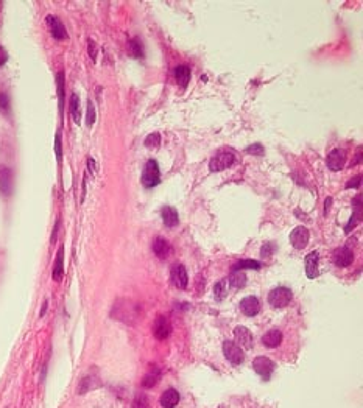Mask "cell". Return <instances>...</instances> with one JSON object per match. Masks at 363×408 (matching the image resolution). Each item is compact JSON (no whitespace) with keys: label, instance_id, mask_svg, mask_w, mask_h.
Returning a JSON list of instances; mask_svg holds the SVG:
<instances>
[{"label":"cell","instance_id":"cell-18","mask_svg":"<svg viewBox=\"0 0 363 408\" xmlns=\"http://www.w3.org/2000/svg\"><path fill=\"white\" fill-rule=\"evenodd\" d=\"M262 343L265 347H268V349H276L281 343H282V334H281V330H270V332H267L263 337H262Z\"/></svg>","mask_w":363,"mask_h":408},{"label":"cell","instance_id":"cell-12","mask_svg":"<svg viewBox=\"0 0 363 408\" xmlns=\"http://www.w3.org/2000/svg\"><path fill=\"white\" fill-rule=\"evenodd\" d=\"M334 262H335L337 267L346 268V267H349L354 262V252L349 248H346V246L337 248L334 251Z\"/></svg>","mask_w":363,"mask_h":408},{"label":"cell","instance_id":"cell-23","mask_svg":"<svg viewBox=\"0 0 363 408\" xmlns=\"http://www.w3.org/2000/svg\"><path fill=\"white\" fill-rule=\"evenodd\" d=\"M229 284L234 287V288H244L247 285V274L244 271H232L231 276H229Z\"/></svg>","mask_w":363,"mask_h":408},{"label":"cell","instance_id":"cell-17","mask_svg":"<svg viewBox=\"0 0 363 408\" xmlns=\"http://www.w3.org/2000/svg\"><path fill=\"white\" fill-rule=\"evenodd\" d=\"M179 399H181V396H179V393H178L176 390L168 388V390L164 391L162 396H161V405H162L164 408H175V406L179 403Z\"/></svg>","mask_w":363,"mask_h":408},{"label":"cell","instance_id":"cell-42","mask_svg":"<svg viewBox=\"0 0 363 408\" xmlns=\"http://www.w3.org/2000/svg\"><path fill=\"white\" fill-rule=\"evenodd\" d=\"M58 227H59V221L56 223V226H55V229H53V236H52V243H55L56 242V234H58Z\"/></svg>","mask_w":363,"mask_h":408},{"label":"cell","instance_id":"cell-26","mask_svg":"<svg viewBox=\"0 0 363 408\" xmlns=\"http://www.w3.org/2000/svg\"><path fill=\"white\" fill-rule=\"evenodd\" d=\"M260 267H262V265H260L259 262L253 260V259H244V260L237 262V264L232 267V271H237V270L244 271V270H247V268H250V270H259Z\"/></svg>","mask_w":363,"mask_h":408},{"label":"cell","instance_id":"cell-22","mask_svg":"<svg viewBox=\"0 0 363 408\" xmlns=\"http://www.w3.org/2000/svg\"><path fill=\"white\" fill-rule=\"evenodd\" d=\"M70 114H72V119L75 120V123L80 125V120H81V108H80V97L77 94H72L70 95Z\"/></svg>","mask_w":363,"mask_h":408},{"label":"cell","instance_id":"cell-6","mask_svg":"<svg viewBox=\"0 0 363 408\" xmlns=\"http://www.w3.org/2000/svg\"><path fill=\"white\" fill-rule=\"evenodd\" d=\"M234 337H235V344L240 349H251L254 344V338L253 334L250 332V329H247L245 326H237L234 329Z\"/></svg>","mask_w":363,"mask_h":408},{"label":"cell","instance_id":"cell-9","mask_svg":"<svg viewBox=\"0 0 363 408\" xmlns=\"http://www.w3.org/2000/svg\"><path fill=\"white\" fill-rule=\"evenodd\" d=\"M172 334V324L165 316H158L153 324V335L158 340H167Z\"/></svg>","mask_w":363,"mask_h":408},{"label":"cell","instance_id":"cell-35","mask_svg":"<svg viewBox=\"0 0 363 408\" xmlns=\"http://www.w3.org/2000/svg\"><path fill=\"white\" fill-rule=\"evenodd\" d=\"M0 108H2L5 112L10 109V98L7 94H0Z\"/></svg>","mask_w":363,"mask_h":408},{"label":"cell","instance_id":"cell-24","mask_svg":"<svg viewBox=\"0 0 363 408\" xmlns=\"http://www.w3.org/2000/svg\"><path fill=\"white\" fill-rule=\"evenodd\" d=\"M63 259H64V251L61 248L56 254V260H55V267H53V279L56 280V282H59V280L63 279V274H64Z\"/></svg>","mask_w":363,"mask_h":408},{"label":"cell","instance_id":"cell-29","mask_svg":"<svg viewBox=\"0 0 363 408\" xmlns=\"http://www.w3.org/2000/svg\"><path fill=\"white\" fill-rule=\"evenodd\" d=\"M56 83H58V97H59V109L63 114V108H64V73L59 72L56 76Z\"/></svg>","mask_w":363,"mask_h":408},{"label":"cell","instance_id":"cell-32","mask_svg":"<svg viewBox=\"0 0 363 408\" xmlns=\"http://www.w3.org/2000/svg\"><path fill=\"white\" fill-rule=\"evenodd\" d=\"M159 145H161L159 133H153V134H150L147 139H145V147H147V148H158Z\"/></svg>","mask_w":363,"mask_h":408},{"label":"cell","instance_id":"cell-40","mask_svg":"<svg viewBox=\"0 0 363 408\" xmlns=\"http://www.w3.org/2000/svg\"><path fill=\"white\" fill-rule=\"evenodd\" d=\"M7 60H8V53H7V50L0 45V67H2L5 63H7Z\"/></svg>","mask_w":363,"mask_h":408},{"label":"cell","instance_id":"cell-25","mask_svg":"<svg viewBox=\"0 0 363 408\" xmlns=\"http://www.w3.org/2000/svg\"><path fill=\"white\" fill-rule=\"evenodd\" d=\"M99 387V382H97L94 377H84L81 382H80V388H78V394H86L87 391L94 390Z\"/></svg>","mask_w":363,"mask_h":408},{"label":"cell","instance_id":"cell-2","mask_svg":"<svg viewBox=\"0 0 363 408\" xmlns=\"http://www.w3.org/2000/svg\"><path fill=\"white\" fill-rule=\"evenodd\" d=\"M159 183H161L159 165L155 159H150L143 168V173H142V184L147 189H152V187H156Z\"/></svg>","mask_w":363,"mask_h":408},{"label":"cell","instance_id":"cell-21","mask_svg":"<svg viewBox=\"0 0 363 408\" xmlns=\"http://www.w3.org/2000/svg\"><path fill=\"white\" fill-rule=\"evenodd\" d=\"M175 78L178 81V84L184 89L187 88L189 81H190V69L187 66H178L175 69Z\"/></svg>","mask_w":363,"mask_h":408},{"label":"cell","instance_id":"cell-27","mask_svg":"<svg viewBox=\"0 0 363 408\" xmlns=\"http://www.w3.org/2000/svg\"><path fill=\"white\" fill-rule=\"evenodd\" d=\"M128 52L134 58H143V47L139 42V39H131L128 42Z\"/></svg>","mask_w":363,"mask_h":408},{"label":"cell","instance_id":"cell-20","mask_svg":"<svg viewBox=\"0 0 363 408\" xmlns=\"http://www.w3.org/2000/svg\"><path fill=\"white\" fill-rule=\"evenodd\" d=\"M354 214H352V217H351V220H349V224L345 227V232L346 234H349L351 231H352V227H355L357 226V223L361 220V196L358 195V196H355V201H354Z\"/></svg>","mask_w":363,"mask_h":408},{"label":"cell","instance_id":"cell-44","mask_svg":"<svg viewBox=\"0 0 363 408\" xmlns=\"http://www.w3.org/2000/svg\"><path fill=\"white\" fill-rule=\"evenodd\" d=\"M45 310H47V301H45V302H44V305H42V310H41V316H42V315L45 313Z\"/></svg>","mask_w":363,"mask_h":408},{"label":"cell","instance_id":"cell-5","mask_svg":"<svg viewBox=\"0 0 363 408\" xmlns=\"http://www.w3.org/2000/svg\"><path fill=\"white\" fill-rule=\"evenodd\" d=\"M223 354L226 360L232 365H241L245 360L244 349H240L234 341H225L223 343Z\"/></svg>","mask_w":363,"mask_h":408},{"label":"cell","instance_id":"cell-39","mask_svg":"<svg viewBox=\"0 0 363 408\" xmlns=\"http://www.w3.org/2000/svg\"><path fill=\"white\" fill-rule=\"evenodd\" d=\"M87 45H89V55H90V58L95 60L97 58V45H95V42L92 39H89Z\"/></svg>","mask_w":363,"mask_h":408},{"label":"cell","instance_id":"cell-1","mask_svg":"<svg viewBox=\"0 0 363 408\" xmlns=\"http://www.w3.org/2000/svg\"><path fill=\"white\" fill-rule=\"evenodd\" d=\"M293 298V293L290 288L287 287H276L270 292L268 295V302L271 307L275 309H284L287 307V305L290 304V301H292Z\"/></svg>","mask_w":363,"mask_h":408},{"label":"cell","instance_id":"cell-7","mask_svg":"<svg viewBox=\"0 0 363 408\" xmlns=\"http://www.w3.org/2000/svg\"><path fill=\"white\" fill-rule=\"evenodd\" d=\"M170 280L172 284L179 288V290H186L187 284H189V277H187V271L184 268V265L181 264H175L170 270Z\"/></svg>","mask_w":363,"mask_h":408},{"label":"cell","instance_id":"cell-30","mask_svg":"<svg viewBox=\"0 0 363 408\" xmlns=\"http://www.w3.org/2000/svg\"><path fill=\"white\" fill-rule=\"evenodd\" d=\"M226 292H228L226 280H220V282H217V284L214 285V295H215V299L222 301V299L226 296Z\"/></svg>","mask_w":363,"mask_h":408},{"label":"cell","instance_id":"cell-43","mask_svg":"<svg viewBox=\"0 0 363 408\" xmlns=\"http://www.w3.org/2000/svg\"><path fill=\"white\" fill-rule=\"evenodd\" d=\"M330 202H332V198H327V199H326V214H327V211H329V208H330Z\"/></svg>","mask_w":363,"mask_h":408},{"label":"cell","instance_id":"cell-28","mask_svg":"<svg viewBox=\"0 0 363 408\" xmlns=\"http://www.w3.org/2000/svg\"><path fill=\"white\" fill-rule=\"evenodd\" d=\"M159 378H161V372H148L147 375L142 378V385L145 388H152L153 385L158 384Z\"/></svg>","mask_w":363,"mask_h":408},{"label":"cell","instance_id":"cell-36","mask_svg":"<svg viewBox=\"0 0 363 408\" xmlns=\"http://www.w3.org/2000/svg\"><path fill=\"white\" fill-rule=\"evenodd\" d=\"M273 251H275V249H273V245H271V243H265V245L262 246L260 256H262V257H265V256H267V257H270Z\"/></svg>","mask_w":363,"mask_h":408},{"label":"cell","instance_id":"cell-3","mask_svg":"<svg viewBox=\"0 0 363 408\" xmlns=\"http://www.w3.org/2000/svg\"><path fill=\"white\" fill-rule=\"evenodd\" d=\"M234 162H235V156H234L232 151H220L219 155H215L210 159L209 170L212 173H219V171H223V170L229 168Z\"/></svg>","mask_w":363,"mask_h":408},{"label":"cell","instance_id":"cell-8","mask_svg":"<svg viewBox=\"0 0 363 408\" xmlns=\"http://www.w3.org/2000/svg\"><path fill=\"white\" fill-rule=\"evenodd\" d=\"M309 239H310V232H309V229L304 227V226L295 227L292 231V234H290V243H292V246L295 249L306 248L307 243H309Z\"/></svg>","mask_w":363,"mask_h":408},{"label":"cell","instance_id":"cell-13","mask_svg":"<svg viewBox=\"0 0 363 408\" xmlns=\"http://www.w3.org/2000/svg\"><path fill=\"white\" fill-rule=\"evenodd\" d=\"M45 22H47V27H48V30H50V33H52V36L55 38V39H66L67 38V32H66V28H64V25H63V22L56 17V16H47L45 17Z\"/></svg>","mask_w":363,"mask_h":408},{"label":"cell","instance_id":"cell-15","mask_svg":"<svg viewBox=\"0 0 363 408\" xmlns=\"http://www.w3.org/2000/svg\"><path fill=\"white\" fill-rule=\"evenodd\" d=\"M306 276L309 279H315L318 276V260H320V256L317 251H312L306 256Z\"/></svg>","mask_w":363,"mask_h":408},{"label":"cell","instance_id":"cell-41","mask_svg":"<svg viewBox=\"0 0 363 408\" xmlns=\"http://www.w3.org/2000/svg\"><path fill=\"white\" fill-rule=\"evenodd\" d=\"M361 162V147H358L357 150V156H355V161H352V165H357Z\"/></svg>","mask_w":363,"mask_h":408},{"label":"cell","instance_id":"cell-37","mask_svg":"<svg viewBox=\"0 0 363 408\" xmlns=\"http://www.w3.org/2000/svg\"><path fill=\"white\" fill-rule=\"evenodd\" d=\"M55 151H56L58 161H61V158H63V150H61V136L59 134H56V139H55Z\"/></svg>","mask_w":363,"mask_h":408},{"label":"cell","instance_id":"cell-10","mask_svg":"<svg viewBox=\"0 0 363 408\" xmlns=\"http://www.w3.org/2000/svg\"><path fill=\"white\" fill-rule=\"evenodd\" d=\"M345 161H346V155L342 148H334L329 155H327V159H326V164L327 167L332 170V171H340L343 167H345Z\"/></svg>","mask_w":363,"mask_h":408},{"label":"cell","instance_id":"cell-14","mask_svg":"<svg viewBox=\"0 0 363 408\" xmlns=\"http://www.w3.org/2000/svg\"><path fill=\"white\" fill-rule=\"evenodd\" d=\"M13 190V171L2 165L0 167V192H2L5 196H10Z\"/></svg>","mask_w":363,"mask_h":408},{"label":"cell","instance_id":"cell-31","mask_svg":"<svg viewBox=\"0 0 363 408\" xmlns=\"http://www.w3.org/2000/svg\"><path fill=\"white\" fill-rule=\"evenodd\" d=\"M131 408H150V400L145 394H137L133 400Z\"/></svg>","mask_w":363,"mask_h":408},{"label":"cell","instance_id":"cell-38","mask_svg":"<svg viewBox=\"0 0 363 408\" xmlns=\"http://www.w3.org/2000/svg\"><path fill=\"white\" fill-rule=\"evenodd\" d=\"M360 184H361V176L360 174H357L354 180H351L348 184H346V189H357V187H360Z\"/></svg>","mask_w":363,"mask_h":408},{"label":"cell","instance_id":"cell-4","mask_svg":"<svg viewBox=\"0 0 363 408\" xmlns=\"http://www.w3.org/2000/svg\"><path fill=\"white\" fill-rule=\"evenodd\" d=\"M253 369L263 380H270L271 378V374L275 371V363H273L271 359H268V357L259 355V357H256L254 362H253Z\"/></svg>","mask_w":363,"mask_h":408},{"label":"cell","instance_id":"cell-16","mask_svg":"<svg viewBox=\"0 0 363 408\" xmlns=\"http://www.w3.org/2000/svg\"><path fill=\"white\" fill-rule=\"evenodd\" d=\"M153 252H155V256L159 257V259H167L168 256H170V252H172V246L170 243H168L164 237H156L153 240V246H152Z\"/></svg>","mask_w":363,"mask_h":408},{"label":"cell","instance_id":"cell-11","mask_svg":"<svg viewBox=\"0 0 363 408\" xmlns=\"http://www.w3.org/2000/svg\"><path fill=\"white\" fill-rule=\"evenodd\" d=\"M240 310L245 316L253 318L260 312V301L256 296H247L240 302Z\"/></svg>","mask_w":363,"mask_h":408},{"label":"cell","instance_id":"cell-33","mask_svg":"<svg viewBox=\"0 0 363 408\" xmlns=\"http://www.w3.org/2000/svg\"><path fill=\"white\" fill-rule=\"evenodd\" d=\"M247 151L250 153V155H257V156H262L263 153H265V150H263V147L260 145V143H254V145H250L248 148H247Z\"/></svg>","mask_w":363,"mask_h":408},{"label":"cell","instance_id":"cell-19","mask_svg":"<svg viewBox=\"0 0 363 408\" xmlns=\"http://www.w3.org/2000/svg\"><path fill=\"white\" fill-rule=\"evenodd\" d=\"M162 221L167 227H175L178 223H179V215H178V211L175 208H170V206H165L162 209Z\"/></svg>","mask_w":363,"mask_h":408},{"label":"cell","instance_id":"cell-34","mask_svg":"<svg viewBox=\"0 0 363 408\" xmlns=\"http://www.w3.org/2000/svg\"><path fill=\"white\" fill-rule=\"evenodd\" d=\"M94 122H95V109H94L92 101H87V125L92 126Z\"/></svg>","mask_w":363,"mask_h":408}]
</instances>
